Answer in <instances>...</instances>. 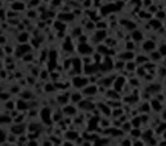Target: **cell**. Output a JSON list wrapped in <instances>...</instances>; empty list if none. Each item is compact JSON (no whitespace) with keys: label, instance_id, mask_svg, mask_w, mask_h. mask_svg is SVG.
<instances>
[{"label":"cell","instance_id":"2","mask_svg":"<svg viewBox=\"0 0 166 146\" xmlns=\"http://www.w3.org/2000/svg\"><path fill=\"white\" fill-rule=\"evenodd\" d=\"M137 32H138V34H135V31H134V34H133L134 39H135V37H137L138 40H141V39H142V34H139V31H137Z\"/></svg>","mask_w":166,"mask_h":146},{"label":"cell","instance_id":"3","mask_svg":"<svg viewBox=\"0 0 166 146\" xmlns=\"http://www.w3.org/2000/svg\"><path fill=\"white\" fill-rule=\"evenodd\" d=\"M165 27H166V25H165Z\"/></svg>","mask_w":166,"mask_h":146},{"label":"cell","instance_id":"1","mask_svg":"<svg viewBox=\"0 0 166 146\" xmlns=\"http://www.w3.org/2000/svg\"><path fill=\"white\" fill-rule=\"evenodd\" d=\"M147 44H144V48H146L147 51H151L154 48V44H153V41H146Z\"/></svg>","mask_w":166,"mask_h":146}]
</instances>
